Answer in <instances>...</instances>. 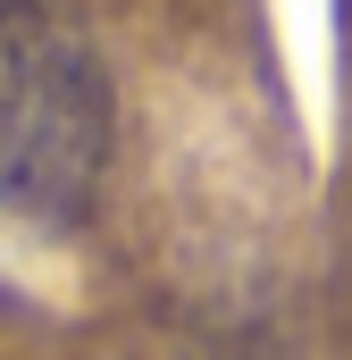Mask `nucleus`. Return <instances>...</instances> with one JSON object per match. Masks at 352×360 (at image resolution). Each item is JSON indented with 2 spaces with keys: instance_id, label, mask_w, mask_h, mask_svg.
Here are the masks:
<instances>
[{
  "instance_id": "f257e3e1",
  "label": "nucleus",
  "mask_w": 352,
  "mask_h": 360,
  "mask_svg": "<svg viewBox=\"0 0 352 360\" xmlns=\"http://www.w3.org/2000/svg\"><path fill=\"white\" fill-rule=\"evenodd\" d=\"M109 68L51 0H0V226H76L109 168Z\"/></svg>"
}]
</instances>
